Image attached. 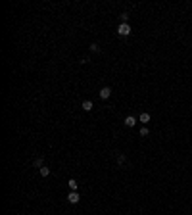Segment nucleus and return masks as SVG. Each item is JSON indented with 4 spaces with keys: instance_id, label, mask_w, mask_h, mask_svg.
I'll list each match as a JSON object with an SVG mask.
<instances>
[{
    "instance_id": "obj_3",
    "label": "nucleus",
    "mask_w": 192,
    "mask_h": 215,
    "mask_svg": "<svg viewBox=\"0 0 192 215\" xmlns=\"http://www.w3.org/2000/svg\"><path fill=\"white\" fill-rule=\"evenodd\" d=\"M98 94H100V98H102V100H106V98H109V96H111V89H109V87H104V89H100V92H98Z\"/></svg>"
},
{
    "instance_id": "obj_1",
    "label": "nucleus",
    "mask_w": 192,
    "mask_h": 215,
    "mask_svg": "<svg viewBox=\"0 0 192 215\" xmlns=\"http://www.w3.org/2000/svg\"><path fill=\"white\" fill-rule=\"evenodd\" d=\"M117 35H119V37H129V35H131V25H129V23H119Z\"/></svg>"
},
{
    "instance_id": "obj_13",
    "label": "nucleus",
    "mask_w": 192,
    "mask_h": 215,
    "mask_svg": "<svg viewBox=\"0 0 192 215\" xmlns=\"http://www.w3.org/2000/svg\"><path fill=\"white\" fill-rule=\"evenodd\" d=\"M33 163L37 165V167H42V159H40V158H37V159H35V161H33Z\"/></svg>"
},
{
    "instance_id": "obj_7",
    "label": "nucleus",
    "mask_w": 192,
    "mask_h": 215,
    "mask_svg": "<svg viewBox=\"0 0 192 215\" xmlns=\"http://www.w3.org/2000/svg\"><path fill=\"white\" fill-rule=\"evenodd\" d=\"M67 186H69L71 190H77V186H79V184H77L75 179H69V181H67Z\"/></svg>"
},
{
    "instance_id": "obj_6",
    "label": "nucleus",
    "mask_w": 192,
    "mask_h": 215,
    "mask_svg": "<svg viewBox=\"0 0 192 215\" xmlns=\"http://www.w3.org/2000/svg\"><path fill=\"white\" fill-rule=\"evenodd\" d=\"M38 173H40V175H42V177H48V175H50V169H48V167H46V165H42V167H40V169H38Z\"/></svg>"
},
{
    "instance_id": "obj_9",
    "label": "nucleus",
    "mask_w": 192,
    "mask_h": 215,
    "mask_svg": "<svg viewBox=\"0 0 192 215\" xmlns=\"http://www.w3.org/2000/svg\"><path fill=\"white\" fill-rule=\"evenodd\" d=\"M117 163H119V165L125 163V156H123V154H119V156H117Z\"/></svg>"
},
{
    "instance_id": "obj_8",
    "label": "nucleus",
    "mask_w": 192,
    "mask_h": 215,
    "mask_svg": "<svg viewBox=\"0 0 192 215\" xmlns=\"http://www.w3.org/2000/svg\"><path fill=\"white\" fill-rule=\"evenodd\" d=\"M138 119H140V123H148V121H150V114H140Z\"/></svg>"
},
{
    "instance_id": "obj_10",
    "label": "nucleus",
    "mask_w": 192,
    "mask_h": 215,
    "mask_svg": "<svg viewBox=\"0 0 192 215\" xmlns=\"http://www.w3.org/2000/svg\"><path fill=\"white\" fill-rule=\"evenodd\" d=\"M90 50L92 52H100V46L96 44V42H92V44H90Z\"/></svg>"
},
{
    "instance_id": "obj_4",
    "label": "nucleus",
    "mask_w": 192,
    "mask_h": 215,
    "mask_svg": "<svg viewBox=\"0 0 192 215\" xmlns=\"http://www.w3.org/2000/svg\"><path fill=\"white\" fill-rule=\"evenodd\" d=\"M81 108H83L85 112H90V110H92V102H90V100H85L83 104H81Z\"/></svg>"
},
{
    "instance_id": "obj_2",
    "label": "nucleus",
    "mask_w": 192,
    "mask_h": 215,
    "mask_svg": "<svg viewBox=\"0 0 192 215\" xmlns=\"http://www.w3.org/2000/svg\"><path fill=\"white\" fill-rule=\"evenodd\" d=\"M79 200H81V196L77 194V190H71L69 194H67V202L69 204H79Z\"/></svg>"
},
{
    "instance_id": "obj_5",
    "label": "nucleus",
    "mask_w": 192,
    "mask_h": 215,
    "mask_svg": "<svg viewBox=\"0 0 192 215\" xmlns=\"http://www.w3.org/2000/svg\"><path fill=\"white\" fill-rule=\"evenodd\" d=\"M134 123H136V119H134L133 115H129V117H125V125H127V127H134Z\"/></svg>"
},
{
    "instance_id": "obj_12",
    "label": "nucleus",
    "mask_w": 192,
    "mask_h": 215,
    "mask_svg": "<svg viewBox=\"0 0 192 215\" xmlns=\"http://www.w3.org/2000/svg\"><path fill=\"white\" fill-rule=\"evenodd\" d=\"M129 21V13H121V23H127Z\"/></svg>"
},
{
    "instance_id": "obj_11",
    "label": "nucleus",
    "mask_w": 192,
    "mask_h": 215,
    "mask_svg": "<svg viewBox=\"0 0 192 215\" xmlns=\"http://www.w3.org/2000/svg\"><path fill=\"white\" fill-rule=\"evenodd\" d=\"M148 133H150V131H148L146 127H142L140 129V136H148Z\"/></svg>"
}]
</instances>
